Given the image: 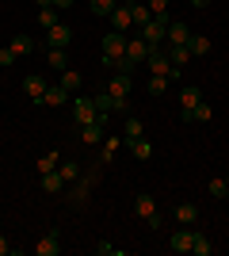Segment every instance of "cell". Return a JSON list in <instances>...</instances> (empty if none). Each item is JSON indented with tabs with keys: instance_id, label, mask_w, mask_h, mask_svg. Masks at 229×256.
<instances>
[{
	"instance_id": "4dcf8cb0",
	"label": "cell",
	"mask_w": 229,
	"mask_h": 256,
	"mask_svg": "<svg viewBox=\"0 0 229 256\" xmlns=\"http://www.w3.org/2000/svg\"><path fill=\"white\" fill-rule=\"evenodd\" d=\"M168 84H172L168 76H157V73H153V76H149V84H145V92H149V96H161Z\"/></svg>"
},
{
	"instance_id": "7402d4cb",
	"label": "cell",
	"mask_w": 229,
	"mask_h": 256,
	"mask_svg": "<svg viewBox=\"0 0 229 256\" xmlns=\"http://www.w3.org/2000/svg\"><path fill=\"white\" fill-rule=\"evenodd\" d=\"M99 164H107V160H115V153L122 150V138H103V146H99Z\"/></svg>"
},
{
	"instance_id": "8992f818",
	"label": "cell",
	"mask_w": 229,
	"mask_h": 256,
	"mask_svg": "<svg viewBox=\"0 0 229 256\" xmlns=\"http://www.w3.org/2000/svg\"><path fill=\"white\" fill-rule=\"evenodd\" d=\"M111 23H115V31H134V16H130V4H115V12H111Z\"/></svg>"
},
{
	"instance_id": "cb8c5ba5",
	"label": "cell",
	"mask_w": 229,
	"mask_h": 256,
	"mask_svg": "<svg viewBox=\"0 0 229 256\" xmlns=\"http://www.w3.org/2000/svg\"><path fill=\"white\" fill-rule=\"evenodd\" d=\"M57 172H61V180H65V184H76V180H80V164H76V160H61V164H57Z\"/></svg>"
},
{
	"instance_id": "d6a6232c",
	"label": "cell",
	"mask_w": 229,
	"mask_h": 256,
	"mask_svg": "<svg viewBox=\"0 0 229 256\" xmlns=\"http://www.w3.org/2000/svg\"><path fill=\"white\" fill-rule=\"evenodd\" d=\"M210 188V195H214V199H229V188H226V176H218V180H210L207 184Z\"/></svg>"
},
{
	"instance_id": "f546056e",
	"label": "cell",
	"mask_w": 229,
	"mask_h": 256,
	"mask_svg": "<svg viewBox=\"0 0 229 256\" xmlns=\"http://www.w3.org/2000/svg\"><path fill=\"white\" fill-rule=\"evenodd\" d=\"M210 248H214V245L207 241V234H199V230H195V241H191V252H195V256H210Z\"/></svg>"
},
{
	"instance_id": "836d02e7",
	"label": "cell",
	"mask_w": 229,
	"mask_h": 256,
	"mask_svg": "<svg viewBox=\"0 0 229 256\" xmlns=\"http://www.w3.org/2000/svg\"><path fill=\"white\" fill-rule=\"evenodd\" d=\"M38 23H42L46 31H50L54 23H61V20H57V8H38Z\"/></svg>"
},
{
	"instance_id": "2e32d148",
	"label": "cell",
	"mask_w": 229,
	"mask_h": 256,
	"mask_svg": "<svg viewBox=\"0 0 229 256\" xmlns=\"http://www.w3.org/2000/svg\"><path fill=\"white\" fill-rule=\"evenodd\" d=\"M8 50L15 54V58H27V54L34 50V38H31V34H15V38L8 42Z\"/></svg>"
},
{
	"instance_id": "30bf717a",
	"label": "cell",
	"mask_w": 229,
	"mask_h": 256,
	"mask_svg": "<svg viewBox=\"0 0 229 256\" xmlns=\"http://www.w3.org/2000/svg\"><path fill=\"white\" fill-rule=\"evenodd\" d=\"M46 88H50V84H46V76H38V73H31L27 80H23V92H27V96H31L34 104H38V100L46 96Z\"/></svg>"
},
{
	"instance_id": "277c9868",
	"label": "cell",
	"mask_w": 229,
	"mask_h": 256,
	"mask_svg": "<svg viewBox=\"0 0 229 256\" xmlns=\"http://www.w3.org/2000/svg\"><path fill=\"white\" fill-rule=\"evenodd\" d=\"M126 58H130L134 65L149 58V42H145L142 34H126Z\"/></svg>"
},
{
	"instance_id": "f1b7e54d",
	"label": "cell",
	"mask_w": 229,
	"mask_h": 256,
	"mask_svg": "<svg viewBox=\"0 0 229 256\" xmlns=\"http://www.w3.org/2000/svg\"><path fill=\"white\" fill-rule=\"evenodd\" d=\"M84 84V76L76 73V69H65V73H61V88H69V92H76V88Z\"/></svg>"
},
{
	"instance_id": "44dd1931",
	"label": "cell",
	"mask_w": 229,
	"mask_h": 256,
	"mask_svg": "<svg viewBox=\"0 0 229 256\" xmlns=\"http://www.w3.org/2000/svg\"><path fill=\"white\" fill-rule=\"evenodd\" d=\"M34 252H38V256H57V252H61V245H57V234H46L42 241L34 245Z\"/></svg>"
},
{
	"instance_id": "60d3db41",
	"label": "cell",
	"mask_w": 229,
	"mask_h": 256,
	"mask_svg": "<svg viewBox=\"0 0 229 256\" xmlns=\"http://www.w3.org/2000/svg\"><path fill=\"white\" fill-rule=\"evenodd\" d=\"M54 8H73V0H54Z\"/></svg>"
},
{
	"instance_id": "9c48e42d",
	"label": "cell",
	"mask_w": 229,
	"mask_h": 256,
	"mask_svg": "<svg viewBox=\"0 0 229 256\" xmlns=\"http://www.w3.org/2000/svg\"><path fill=\"white\" fill-rule=\"evenodd\" d=\"M191 241H195V230L184 226V230H176V234H172L168 245H172V252H191Z\"/></svg>"
},
{
	"instance_id": "7a4b0ae2",
	"label": "cell",
	"mask_w": 229,
	"mask_h": 256,
	"mask_svg": "<svg viewBox=\"0 0 229 256\" xmlns=\"http://www.w3.org/2000/svg\"><path fill=\"white\" fill-rule=\"evenodd\" d=\"M134 210L145 218V226H149V230H157V226H161V214H157V199H153L149 192H142L138 199H134Z\"/></svg>"
},
{
	"instance_id": "ba28073f",
	"label": "cell",
	"mask_w": 229,
	"mask_h": 256,
	"mask_svg": "<svg viewBox=\"0 0 229 256\" xmlns=\"http://www.w3.org/2000/svg\"><path fill=\"white\" fill-rule=\"evenodd\" d=\"M46 38H50V46H57V50H65V46L73 42V31H69L65 23H54V27L46 31Z\"/></svg>"
},
{
	"instance_id": "d590c367",
	"label": "cell",
	"mask_w": 229,
	"mask_h": 256,
	"mask_svg": "<svg viewBox=\"0 0 229 256\" xmlns=\"http://www.w3.org/2000/svg\"><path fill=\"white\" fill-rule=\"evenodd\" d=\"M15 62H19V58H15V54L4 46V50H0V69H8V65H15Z\"/></svg>"
},
{
	"instance_id": "d6986e66",
	"label": "cell",
	"mask_w": 229,
	"mask_h": 256,
	"mask_svg": "<svg viewBox=\"0 0 229 256\" xmlns=\"http://www.w3.org/2000/svg\"><path fill=\"white\" fill-rule=\"evenodd\" d=\"M187 50H191V58H203V54H210V38H207V34H195V31H191Z\"/></svg>"
},
{
	"instance_id": "74e56055",
	"label": "cell",
	"mask_w": 229,
	"mask_h": 256,
	"mask_svg": "<svg viewBox=\"0 0 229 256\" xmlns=\"http://www.w3.org/2000/svg\"><path fill=\"white\" fill-rule=\"evenodd\" d=\"M11 252H15V248H11V241H8L4 234H0V256H11Z\"/></svg>"
},
{
	"instance_id": "e575fe53",
	"label": "cell",
	"mask_w": 229,
	"mask_h": 256,
	"mask_svg": "<svg viewBox=\"0 0 229 256\" xmlns=\"http://www.w3.org/2000/svg\"><path fill=\"white\" fill-rule=\"evenodd\" d=\"M115 4H119V0H92V12H96V16H111Z\"/></svg>"
},
{
	"instance_id": "7c38bea8",
	"label": "cell",
	"mask_w": 229,
	"mask_h": 256,
	"mask_svg": "<svg viewBox=\"0 0 229 256\" xmlns=\"http://www.w3.org/2000/svg\"><path fill=\"white\" fill-rule=\"evenodd\" d=\"M187 38H191V27L187 23H168V46H187Z\"/></svg>"
},
{
	"instance_id": "6da1fadb",
	"label": "cell",
	"mask_w": 229,
	"mask_h": 256,
	"mask_svg": "<svg viewBox=\"0 0 229 256\" xmlns=\"http://www.w3.org/2000/svg\"><path fill=\"white\" fill-rule=\"evenodd\" d=\"M126 54V34L122 31H111V34H103V62L107 65H115Z\"/></svg>"
},
{
	"instance_id": "8fae6325",
	"label": "cell",
	"mask_w": 229,
	"mask_h": 256,
	"mask_svg": "<svg viewBox=\"0 0 229 256\" xmlns=\"http://www.w3.org/2000/svg\"><path fill=\"white\" fill-rule=\"evenodd\" d=\"M180 115H184V122H210V118H214V111H210V104H203V100H199L195 107H187V111H180Z\"/></svg>"
},
{
	"instance_id": "4316f807",
	"label": "cell",
	"mask_w": 229,
	"mask_h": 256,
	"mask_svg": "<svg viewBox=\"0 0 229 256\" xmlns=\"http://www.w3.org/2000/svg\"><path fill=\"white\" fill-rule=\"evenodd\" d=\"M50 65H54L57 73H65V69H69V54L57 50V46H50Z\"/></svg>"
},
{
	"instance_id": "5bb4252c",
	"label": "cell",
	"mask_w": 229,
	"mask_h": 256,
	"mask_svg": "<svg viewBox=\"0 0 229 256\" xmlns=\"http://www.w3.org/2000/svg\"><path fill=\"white\" fill-rule=\"evenodd\" d=\"M134 138H145V122L130 115L126 122H122V142H134Z\"/></svg>"
},
{
	"instance_id": "83f0119b",
	"label": "cell",
	"mask_w": 229,
	"mask_h": 256,
	"mask_svg": "<svg viewBox=\"0 0 229 256\" xmlns=\"http://www.w3.org/2000/svg\"><path fill=\"white\" fill-rule=\"evenodd\" d=\"M57 164H61V153H42V157H38V176H42V172H54Z\"/></svg>"
},
{
	"instance_id": "b9f144b4",
	"label": "cell",
	"mask_w": 229,
	"mask_h": 256,
	"mask_svg": "<svg viewBox=\"0 0 229 256\" xmlns=\"http://www.w3.org/2000/svg\"><path fill=\"white\" fill-rule=\"evenodd\" d=\"M34 4H38V8H54V0H34Z\"/></svg>"
},
{
	"instance_id": "603a6c76",
	"label": "cell",
	"mask_w": 229,
	"mask_h": 256,
	"mask_svg": "<svg viewBox=\"0 0 229 256\" xmlns=\"http://www.w3.org/2000/svg\"><path fill=\"white\" fill-rule=\"evenodd\" d=\"M199 100H203V92H199L195 84H184V88H180V107H184V111H187V107H195Z\"/></svg>"
},
{
	"instance_id": "3957f363",
	"label": "cell",
	"mask_w": 229,
	"mask_h": 256,
	"mask_svg": "<svg viewBox=\"0 0 229 256\" xmlns=\"http://www.w3.org/2000/svg\"><path fill=\"white\" fill-rule=\"evenodd\" d=\"M145 65H149V73H157V76H168V73H172L168 50H161V46H149V58H145Z\"/></svg>"
},
{
	"instance_id": "1f68e13d",
	"label": "cell",
	"mask_w": 229,
	"mask_h": 256,
	"mask_svg": "<svg viewBox=\"0 0 229 256\" xmlns=\"http://www.w3.org/2000/svg\"><path fill=\"white\" fill-rule=\"evenodd\" d=\"M88 195H92V184H80V180H76V188H73V192H69V199H73V203H88Z\"/></svg>"
},
{
	"instance_id": "9a60e30c",
	"label": "cell",
	"mask_w": 229,
	"mask_h": 256,
	"mask_svg": "<svg viewBox=\"0 0 229 256\" xmlns=\"http://www.w3.org/2000/svg\"><path fill=\"white\" fill-rule=\"evenodd\" d=\"M38 184H42V192H50V195H57V192H65V180H61V172H42V180H38Z\"/></svg>"
},
{
	"instance_id": "5b68a950",
	"label": "cell",
	"mask_w": 229,
	"mask_h": 256,
	"mask_svg": "<svg viewBox=\"0 0 229 256\" xmlns=\"http://www.w3.org/2000/svg\"><path fill=\"white\" fill-rule=\"evenodd\" d=\"M73 115H76V122H92V118H96L92 96H73Z\"/></svg>"
},
{
	"instance_id": "ffe728a7",
	"label": "cell",
	"mask_w": 229,
	"mask_h": 256,
	"mask_svg": "<svg viewBox=\"0 0 229 256\" xmlns=\"http://www.w3.org/2000/svg\"><path fill=\"white\" fill-rule=\"evenodd\" d=\"M195 218H199L195 203H180V206H176V222H180V226H195Z\"/></svg>"
},
{
	"instance_id": "ac0fdd59",
	"label": "cell",
	"mask_w": 229,
	"mask_h": 256,
	"mask_svg": "<svg viewBox=\"0 0 229 256\" xmlns=\"http://www.w3.org/2000/svg\"><path fill=\"white\" fill-rule=\"evenodd\" d=\"M107 92L126 100V92H130V73H115V76H111V84H107Z\"/></svg>"
},
{
	"instance_id": "f35d334b",
	"label": "cell",
	"mask_w": 229,
	"mask_h": 256,
	"mask_svg": "<svg viewBox=\"0 0 229 256\" xmlns=\"http://www.w3.org/2000/svg\"><path fill=\"white\" fill-rule=\"evenodd\" d=\"M96 252H99V256H111V252H115V245H111V241H99Z\"/></svg>"
},
{
	"instance_id": "8d00e7d4",
	"label": "cell",
	"mask_w": 229,
	"mask_h": 256,
	"mask_svg": "<svg viewBox=\"0 0 229 256\" xmlns=\"http://www.w3.org/2000/svg\"><path fill=\"white\" fill-rule=\"evenodd\" d=\"M145 4L153 8V16H157V12H168V0H145Z\"/></svg>"
},
{
	"instance_id": "7bdbcfd3",
	"label": "cell",
	"mask_w": 229,
	"mask_h": 256,
	"mask_svg": "<svg viewBox=\"0 0 229 256\" xmlns=\"http://www.w3.org/2000/svg\"><path fill=\"white\" fill-rule=\"evenodd\" d=\"M226 188H229V176H226Z\"/></svg>"
},
{
	"instance_id": "52a82bcc",
	"label": "cell",
	"mask_w": 229,
	"mask_h": 256,
	"mask_svg": "<svg viewBox=\"0 0 229 256\" xmlns=\"http://www.w3.org/2000/svg\"><path fill=\"white\" fill-rule=\"evenodd\" d=\"M80 138H84V146H103V122L99 118L80 122Z\"/></svg>"
},
{
	"instance_id": "e0dca14e",
	"label": "cell",
	"mask_w": 229,
	"mask_h": 256,
	"mask_svg": "<svg viewBox=\"0 0 229 256\" xmlns=\"http://www.w3.org/2000/svg\"><path fill=\"white\" fill-rule=\"evenodd\" d=\"M122 146H126V150H130L138 160H149V157H153V146H149V138H134V142H122Z\"/></svg>"
},
{
	"instance_id": "d4e9b609",
	"label": "cell",
	"mask_w": 229,
	"mask_h": 256,
	"mask_svg": "<svg viewBox=\"0 0 229 256\" xmlns=\"http://www.w3.org/2000/svg\"><path fill=\"white\" fill-rule=\"evenodd\" d=\"M130 16H134V27H145L153 20V8L149 4H130Z\"/></svg>"
},
{
	"instance_id": "4fadbf2b",
	"label": "cell",
	"mask_w": 229,
	"mask_h": 256,
	"mask_svg": "<svg viewBox=\"0 0 229 256\" xmlns=\"http://www.w3.org/2000/svg\"><path fill=\"white\" fill-rule=\"evenodd\" d=\"M38 104H46V107H61V104H69V88L50 84V88H46V96L38 100Z\"/></svg>"
},
{
	"instance_id": "ab89813d",
	"label": "cell",
	"mask_w": 229,
	"mask_h": 256,
	"mask_svg": "<svg viewBox=\"0 0 229 256\" xmlns=\"http://www.w3.org/2000/svg\"><path fill=\"white\" fill-rule=\"evenodd\" d=\"M187 4H191V8H207L210 0H187Z\"/></svg>"
},
{
	"instance_id": "484cf974",
	"label": "cell",
	"mask_w": 229,
	"mask_h": 256,
	"mask_svg": "<svg viewBox=\"0 0 229 256\" xmlns=\"http://www.w3.org/2000/svg\"><path fill=\"white\" fill-rule=\"evenodd\" d=\"M168 62H172V65H180V69H184V65L191 62V50H187V46H168Z\"/></svg>"
}]
</instances>
